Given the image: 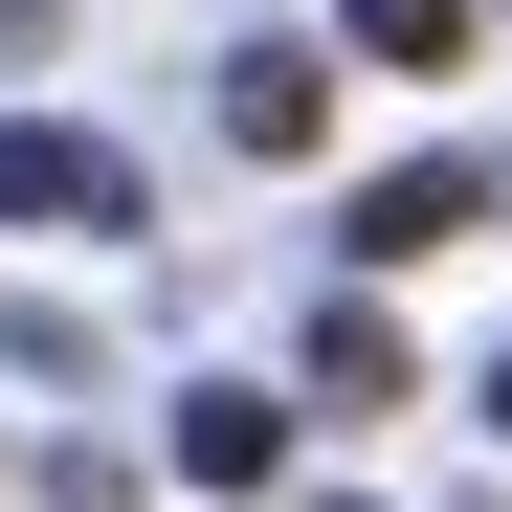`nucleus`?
I'll return each instance as SVG.
<instances>
[{
	"mask_svg": "<svg viewBox=\"0 0 512 512\" xmlns=\"http://www.w3.org/2000/svg\"><path fill=\"white\" fill-rule=\"evenodd\" d=\"M0 223H23V245L134 223V156H112V134H67V112H0Z\"/></svg>",
	"mask_w": 512,
	"mask_h": 512,
	"instance_id": "obj_1",
	"label": "nucleus"
},
{
	"mask_svg": "<svg viewBox=\"0 0 512 512\" xmlns=\"http://www.w3.org/2000/svg\"><path fill=\"white\" fill-rule=\"evenodd\" d=\"M312 134H334V67L312 45H245L223 67V156H312Z\"/></svg>",
	"mask_w": 512,
	"mask_h": 512,
	"instance_id": "obj_2",
	"label": "nucleus"
},
{
	"mask_svg": "<svg viewBox=\"0 0 512 512\" xmlns=\"http://www.w3.org/2000/svg\"><path fill=\"white\" fill-rule=\"evenodd\" d=\"M490 223V179H468V156H401V179L357 201V268H423V245H468Z\"/></svg>",
	"mask_w": 512,
	"mask_h": 512,
	"instance_id": "obj_3",
	"label": "nucleus"
},
{
	"mask_svg": "<svg viewBox=\"0 0 512 512\" xmlns=\"http://www.w3.org/2000/svg\"><path fill=\"white\" fill-rule=\"evenodd\" d=\"M312 401H334V423H379V401H423V357H401V312H379V290H357V312L312 334Z\"/></svg>",
	"mask_w": 512,
	"mask_h": 512,
	"instance_id": "obj_4",
	"label": "nucleus"
},
{
	"mask_svg": "<svg viewBox=\"0 0 512 512\" xmlns=\"http://www.w3.org/2000/svg\"><path fill=\"white\" fill-rule=\"evenodd\" d=\"M290 468V401H179V490H268Z\"/></svg>",
	"mask_w": 512,
	"mask_h": 512,
	"instance_id": "obj_5",
	"label": "nucleus"
},
{
	"mask_svg": "<svg viewBox=\"0 0 512 512\" xmlns=\"http://www.w3.org/2000/svg\"><path fill=\"white\" fill-rule=\"evenodd\" d=\"M334 23H357V67H423V90L468 67V0H334Z\"/></svg>",
	"mask_w": 512,
	"mask_h": 512,
	"instance_id": "obj_6",
	"label": "nucleus"
},
{
	"mask_svg": "<svg viewBox=\"0 0 512 512\" xmlns=\"http://www.w3.org/2000/svg\"><path fill=\"white\" fill-rule=\"evenodd\" d=\"M45 23H67V0H0V67H23V45H45Z\"/></svg>",
	"mask_w": 512,
	"mask_h": 512,
	"instance_id": "obj_7",
	"label": "nucleus"
},
{
	"mask_svg": "<svg viewBox=\"0 0 512 512\" xmlns=\"http://www.w3.org/2000/svg\"><path fill=\"white\" fill-rule=\"evenodd\" d=\"M490 423H512V357H490Z\"/></svg>",
	"mask_w": 512,
	"mask_h": 512,
	"instance_id": "obj_8",
	"label": "nucleus"
}]
</instances>
